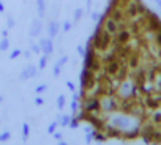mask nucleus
<instances>
[{"instance_id": "18", "label": "nucleus", "mask_w": 161, "mask_h": 145, "mask_svg": "<svg viewBox=\"0 0 161 145\" xmlns=\"http://www.w3.org/2000/svg\"><path fill=\"white\" fill-rule=\"evenodd\" d=\"M28 136H30V126H28L27 123H24V125H22V139H24V142H27Z\"/></svg>"}, {"instance_id": "10", "label": "nucleus", "mask_w": 161, "mask_h": 145, "mask_svg": "<svg viewBox=\"0 0 161 145\" xmlns=\"http://www.w3.org/2000/svg\"><path fill=\"white\" fill-rule=\"evenodd\" d=\"M41 27H43L41 19H40V17H38V19H33L32 21V25H30V30H28V35H30V36H38V35L41 33Z\"/></svg>"}, {"instance_id": "6", "label": "nucleus", "mask_w": 161, "mask_h": 145, "mask_svg": "<svg viewBox=\"0 0 161 145\" xmlns=\"http://www.w3.org/2000/svg\"><path fill=\"white\" fill-rule=\"evenodd\" d=\"M122 66H123V63L119 60V58H115V60H111V62H106L104 63V74L107 76V77H115L117 73H119L120 70H122Z\"/></svg>"}, {"instance_id": "21", "label": "nucleus", "mask_w": 161, "mask_h": 145, "mask_svg": "<svg viewBox=\"0 0 161 145\" xmlns=\"http://www.w3.org/2000/svg\"><path fill=\"white\" fill-rule=\"evenodd\" d=\"M65 103H66L65 96H63V95H60V96H58V98H57V107L60 109V111H62V109L65 107Z\"/></svg>"}, {"instance_id": "19", "label": "nucleus", "mask_w": 161, "mask_h": 145, "mask_svg": "<svg viewBox=\"0 0 161 145\" xmlns=\"http://www.w3.org/2000/svg\"><path fill=\"white\" fill-rule=\"evenodd\" d=\"M84 16V10L82 8H76L74 10V22H79V21L82 19Z\"/></svg>"}, {"instance_id": "31", "label": "nucleus", "mask_w": 161, "mask_h": 145, "mask_svg": "<svg viewBox=\"0 0 161 145\" xmlns=\"http://www.w3.org/2000/svg\"><path fill=\"white\" fill-rule=\"evenodd\" d=\"M78 52H79V55H82V57L85 55V49H84L82 44H79V46H78Z\"/></svg>"}, {"instance_id": "22", "label": "nucleus", "mask_w": 161, "mask_h": 145, "mask_svg": "<svg viewBox=\"0 0 161 145\" xmlns=\"http://www.w3.org/2000/svg\"><path fill=\"white\" fill-rule=\"evenodd\" d=\"M48 57H49V55L44 54L41 58H40V63H38V68H40V70H44V68H46V63H48Z\"/></svg>"}, {"instance_id": "1", "label": "nucleus", "mask_w": 161, "mask_h": 145, "mask_svg": "<svg viewBox=\"0 0 161 145\" xmlns=\"http://www.w3.org/2000/svg\"><path fill=\"white\" fill-rule=\"evenodd\" d=\"M112 38L114 36L109 32L104 30L103 24L98 22V25L95 27V33L90 38V41H92V46L95 47V51H106L107 47H111V44H112Z\"/></svg>"}, {"instance_id": "14", "label": "nucleus", "mask_w": 161, "mask_h": 145, "mask_svg": "<svg viewBox=\"0 0 161 145\" xmlns=\"http://www.w3.org/2000/svg\"><path fill=\"white\" fill-rule=\"evenodd\" d=\"M152 122H153V125H161V109H155L153 115H152Z\"/></svg>"}, {"instance_id": "20", "label": "nucleus", "mask_w": 161, "mask_h": 145, "mask_svg": "<svg viewBox=\"0 0 161 145\" xmlns=\"http://www.w3.org/2000/svg\"><path fill=\"white\" fill-rule=\"evenodd\" d=\"M58 122H60V125H62V126H70V122H71V117H70V115H62Z\"/></svg>"}, {"instance_id": "9", "label": "nucleus", "mask_w": 161, "mask_h": 145, "mask_svg": "<svg viewBox=\"0 0 161 145\" xmlns=\"http://www.w3.org/2000/svg\"><path fill=\"white\" fill-rule=\"evenodd\" d=\"M36 74H38V70H36V66H35V65H28V66L25 68V70L22 71V73H21L19 79H21V81H27V79H32V77H35Z\"/></svg>"}, {"instance_id": "27", "label": "nucleus", "mask_w": 161, "mask_h": 145, "mask_svg": "<svg viewBox=\"0 0 161 145\" xmlns=\"http://www.w3.org/2000/svg\"><path fill=\"white\" fill-rule=\"evenodd\" d=\"M79 123H81V122H79V118H78V117H73L71 122H70V126H71V128H78Z\"/></svg>"}, {"instance_id": "16", "label": "nucleus", "mask_w": 161, "mask_h": 145, "mask_svg": "<svg viewBox=\"0 0 161 145\" xmlns=\"http://www.w3.org/2000/svg\"><path fill=\"white\" fill-rule=\"evenodd\" d=\"M153 85H155V91H161V70L153 79Z\"/></svg>"}, {"instance_id": "8", "label": "nucleus", "mask_w": 161, "mask_h": 145, "mask_svg": "<svg viewBox=\"0 0 161 145\" xmlns=\"http://www.w3.org/2000/svg\"><path fill=\"white\" fill-rule=\"evenodd\" d=\"M145 22H147L148 30H152V32H156L158 28L161 27V21L158 19V16H155V14H152V13L145 17Z\"/></svg>"}, {"instance_id": "17", "label": "nucleus", "mask_w": 161, "mask_h": 145, "mask_svg": "<svg viewBox=\"0 0 161 145\" xmlns=\"http://www.w3.org/2000/svg\"><path fill=\"white\" fill-rule=\"evenodd\" d=\"M78 99H79V96H78V95H74V96H73V101H71V106H70V107H71V112H73L74 115L78 114V109H79Z\"/></svg>"}, {"instance_id": "23", "label": "nucleus", "mask_w": 161, "mask_h": 145, "mask_svg": "<svg viewBox=\"0 0 161 145\" xmlns=\"http://www.w3.org/2000/svg\"><path fill=\"white\" fill-rule=\"evenodd\" d=\"M8 46H10V41H8L7 38H3V40L0 41V51H7Z\"/></svg>"}, {"instance_id": "4", "label": "nucleus", "mask_w": 161, "mask_h": 145, "mask_svg": "<svg viewBox=\"0 0 161 145\" xmlns=\"http://www.w3.org/2000/svg\"><path fill=\"white\" fill-rule=\"evenodd\" d=\"M82 111L87 112V114H98V112L101 111L99 96H87V98H84Z\"/></svg>"}, {"instance_id": "24", "label": "nucleus", "mask_w": 161, "mask_h": 145, "mask_svg": "<svg viewBox=\"0 0 161 145\" xmlns=\"http://www.w3.org/2000/svg\"><path fill=\"white\" fill-rule=\"evenodd\" d=\"M46 90H48V84H41L35 88V93H44Z\"/></svg>"}, {"instance_id": "11", "label": "nucleus", "mask_w": 161, "mask_h": 145, "mask_svg": "<svg viewBox=\"0 0 161 145\" xmlns=\"http://www.w3.org/2000/svg\"><path fill=\"white\" fill-rule=\"evenodd\" d=\"M40 46H41V51L46 55H51L54 52V46H52V38H43L40 41Z\"/></svg>"}, {"instance_id": "39", "label": "nucleus", "mask_w": 161, "mask_h": 145, "mask_svg": "<svg viewBox=\"0 0 161 145\" xmlns=\"http://www.w3.org/2000/svg\"><path fill=\"white\" fill-rule=\"evenodd\" d=\"M153 2H155V3H156V5H158V7H160V8H161V0H153Z\"/></svg>"}, {"instance_id": "12", "label": "nucleus", "mask_w": 161, "mask_h": 145, "mask_svg": "<svg viewBox=\"0 0 161 145\" xmlns=\"http://www.w3.org/2000/svg\"><path fill=\"white\" fill-rule=\"evenodd\" d=\"M66 62H68V55H63V57L60 58V60H58L57 63H55V66H54V73H52V74H54V77H58V76H60V71H62V68L65 66Z\"/></svg>"}, {"instance_id": "7", "label": "nucleus", "mask_w": 161, "mask_h": 145, "mask_svg": "<svg viewBox=\"0 0 161 145\" xmlns=\"http://www.w3.org/2000/svg\"><path fill=\"white\" fill-rule=\"evenodd\" d=\"M161 106V95H150L148 93L147 99H145V107H150V109H158Z\"/></svg>"}, {"instance_id": "3", "label": "nucleus", "mask_w": 161, "mask_h": 145, "mask_svg": "<svg viewBox=\"0 0 161 145\" xmlns=\"http://www.w3.org/2000/svg\"><path fill=\"white\" fill-rule=\"evenodd\" d=\"M136 91H137L136 82L131 81V79H127V81L120 82V85L117 87L115 93L120 99H131L133 96H136Z\"/></svg>"}, {"instance_id": "37", "label": "nucleus", "mask_w": 161, "mask_h": 145, "mask_svg": "<svg viewBox=\"0 0 161 145\" xmlns=\"http://www.w3.org/2000/svg\"><path fill=\"white\" fill-rule=\"evenodd\" d=\"M2 36L7 38V36H8V30H3V32H2Z\"/></svg>"}, {"instance_id": "41", "label": "nucleus", "mask_w": 161, "mask_h": 145, "mask_svg": "<svg viewBox=\"0 0 161 145\" xmlns=\"http://www.w3.org/2000/svg\"><path fill=\"white\" fill-rule=\"evenodd\" d=\"M122 2H123V3H125V2H128V0H122Z\"/></svg>"}, {"instance_id": "15", "label": "nucleus", "mask_w": 161, "mask_h": 145, "mask_svg": "<svg viewBox=\"0 0 161 145\" xmlns=\"http://www.w3.org/2000/svg\"><path fill=\"white\" fill-rule=\"evenodd\" d=\"M36 5H38V14H40V17H44V11H46L44 0H36Z\"/></svg>"}, {"instance_id": "35", "label": "nucleus", "mask_w": 161, "mask_h": 145, "mask_svg": "<svg viewBox=\"0 0 161 145\" xmlns=\"http://www.w3.org/2000/svg\"><path fill=\"white\" fill-rule=\"evenodd\" d=\"M54 137L57 139V140H63V136H62V132H54Z\"/></svg>"}, {"instance_id": "33", "label": "nucleus", "mask_w": 161, "mask_h": 145, "mask_svg": "<svg viewBox=\"0 0 161 145\" xmlns=\"http://www.w3.org/2000/svg\"><path fill=\"white\" fill-rule=\"evenodd\" d=\"M7 22H8V27H10V28H13L14 27V24H16V22H14V19H13V17H8V21H7Z\"/></svg>"}, {"instance_id": "40", "label": "nucleus", "mask_w": 161, "mask_h": 145, "mask_svg": "<svg viewBox=\"0 0 161 145\" xmlns=\"http://www.w3.org/2000/svg\"><path fill=\"white\" fill-rule=\"evenodd\" d=\"M24 55H25V57H27V58H30V57H32V55H30V51H27V52H25Z\"/></svg>"}, {"instance_id": "30", "label": "nucleus", "mask_w": 161, "mask_h": 145, "mask_svg": "<svg viewBox=\"0 0 161 145\" xmlns=\"http://www.w3.org/2000/svg\"><path fill=\"white\" fill-rule=\"evenodd\" d=\"M32 51H33L35 54H40V52H41V46H40V44H32Z\"/></svg>"}, {"instance_id": "32", "label": "nucleus", "mask_w": 161, "mask_h": 145, "mask_svg": "<svg viewBox=\"0 0 161 145\" xmlns=\"http://www.w3.org/2000/svg\"><path fill=\"white\" fill-rule=\"evenodd\" d=\"M35 104H36V106H43V104H44V99L40 98V96H36V98H35Z\"/></svg>"}, {"instance_id": "2", "label": "nucleus", "mask_w": 161, "mask_h": 145, "mask_svg": "<svg viewBox=\"0 0 161 145\" xmlns=\"http://www.w3.org/2000/svg\"><path fill=\"white\" fill-rule=\"evenodd\" d=\"M99 101H101V111L107 112V114H112V112L120 111V98L117 96L115 91H107L103 96H99Z\"/></svg>"}, {"instance_id": "36", "label": "nucleus", "mask_w": 161, "mask_h": 145, "mask_svg": "<svg viewBox=\"0 0 161 145\" xmlns=\"http://www.w3.org/2000/svg\"><path fill=\"white\" fill-rule=\"evenodd\" d=\"M92 21H99V16H98V13H92Z\"/></svg>"}, {"instance_id": "29", "label": "nucleus", "mask_w": 161, "mask_h": 145, "mask_svg": "<svg viewBox=\"0 0 161 145\" xmlns=\"http://www.w3.org/2000/svg\"><path fill=\"white\" fill-rule=\"evenodd\" d=\"M71 30V22L70 21H65L63 22V32H70Z\"/></svg>"}, {"instance_id": "34", "label": "nucleus", "mask_w": 161, "mask_h": 145, "mask_svg": "<svg viewBox=\"0 0 161 145\" xmlns=\"http://www.w3.org/2000/svg\"><path fill=\"white\" fill-rule=\"evenodd\" d=\"M66 87H68L71 91H74V84H73L71 81H66Z\"/></svg>"}, {"instance_id": "38", "label": "nucleus", "mask_w": 161, "mask_h": 145, "mask_svg": "<svg viewBox=\"0 0 161 145\" xmlns=\"http://www.w3.org/2000/svg\"><path fill=\"white\" fill-rule=\"evenodd\" d=\"M2 11H5V7H3V3L0 2V13H2Z\"/></svg>"}, {"instance_id": "26", "label": "nucleus", "mask_w": 161, "mask_h": 145, "mask_svg": "<svg viewBox=\"0 0 161 145\" xmlns=\"http://www.w3.org/2000/svg\"><path fill=\"white\" fill-rule=\"evenodd\" d=\"M57 125H58V120H57V122H52L51 125H49V128H48V132H49V134H54V132H55V128H57Z\"/></svg>"}, {"instance_id": "13", "label": "nucleus", "mask_w": 161, "mask_h": 145, "mask_svg": "<svg viewBox=\"0 0 161 145\" xmlns=\"http://www.w3.org/2000/svg\"><path fill=\"white\" fill-rule=\"evenodd\" d=\"M58 28H60L58 22L52 21V22L49 24V38H54V36H57V33H58Z\"/></svg>"}, {"instance_id": "5", "label": "nucleus", "mask_w": 161, "mask_h": 145, "mask_svg": "<svg viewBox=\"0 0 161 145\" xmlns=\"http://www.w3.org/2000/svg\"><path fill=\"white\" fill-rule=\"evenodd\" d=\"M130 40H131V32H130V28L120 27L119 32L114 35L112 43L117 44V46H127V44L130 43Z\"/></svg>"}, {"instance_id": "25", "label": "nucleus", "mask_w": 161, "mask_h": 145, "mask_svg": "<svg viewBox=\"0 0 161 145\" xmlns=\"http://www.w3.org/2000/svg\"><path fill=\"white\" fill-rule=\"evenodd\" d=\"M10 137H11L10 131H5V132H2V134H0V142H7V140H10Z\"/></svg>"}, {"instance_id": "28", "label": "nucleus", "mask_w": 161, "mask_h": 145, "mask_svg": "<svg viewBox=\"0 0 161 145\" xmlns=\"http://www.w3.org/2000/svg\"><path fill=\"white\" fill-rule=\"evenodd\" d=\"M21 54H22V51H21V49H14V51L11 52L10 58H13V60H14V58H17V57H19V55H21Z\"/></svg>"}]
</instances>
